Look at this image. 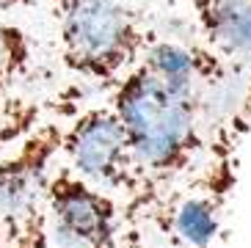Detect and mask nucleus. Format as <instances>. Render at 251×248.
I'll return each instance as SVG.
<instances>
[{
    "label": "nucleus",
    "mask_w": 251,
    "mask_h": 248,
    "mask_svg": "<svg viewBox=\"0 0 251 248\" xmlns=\"http://www.w3.org/2000/svg\"><path fill=\"white\" fill-rule=\"evenodd\" d=\"M111 108L125 127L144 182L141 210L149 212L210 149L213 127L207 122L204 99L166 86L138 64L113 86Z\"/></svg>",
    "instance_id": "1"
},
{
    "label": "nucleus",
    "mask_w": 251,
    "mask_h": 248,
    "mask_svg": "<svg viewBox=\"0 0 251 248\" xmlns=\"http://www.w3.org/2000/svg\"><path fill=\"white\" fill-rule=\"evenodd\" d=\"M52 11L64 66L94 83L116 86L155 39L127 0H52Z\"/></svg>",
    "instance_id": "2"
},
{
    "label": "nucleus",
    "mask_w": 251,
    "mask_h": 248,
    "mask_svg": "<svg viewBox=\"0 0 251 248\" xmlns=\"http://www.w3.org/2000/svg\"><path fill=\"white\" fill-rule=\"evenodd\" d=\"M237 138L235 124L218 127L199 166L152 204L149 215L171 248H215L237 185Z\"/></svg>",
    "instance_id": "3"
},
{
    "label": "nucleus",
    "mask_w": 251,
    "mask_h": 248,
    "mask_svg": "<svg viewBox=\"0 0 251 248\" xmlns=\"http://www.w3.org/2000/svg\"><path fill=\"white\" fill-rule=\"evenodd\" d=\"M64 127L33 124L0 154V232L6 248H47V185Z\"/></svg>",
    "instance_id": "4"
},
{
    "label": "nucleus",
    "mask_w": 251,
    "mask_h": 248,
    "mask_svg": "<svg viewBox=\"0 0 251 248\" xmlns=\"http://www.w3.org/2000/svg\"><path fill=\"white\" fill-rule=\"evenodd\" d=\"M61 154L75 174L100 190H119L130 201V210L144 207V182L135 168L125 127L113 108H89L64 127Z\"/></svg>",
    "instance_id": "5"
},
{
    "label": "nucleus",
    "mask_w": 251,
    "mask_h": 248,
    "mask_svg": "<svg viewBox=\"0 0 251 248\" xmlns=\"http://www.w3.org/2000/svg\"><path fill=\"white\" fill-rule=\"evenodd\" d=\"M119 207L69 166H55L47 185V248H119Z\"/></svg>",
    "instance_id": "6"
},
{
    "label": "nucleus",
    "mask_w": 251,
    "mask_h": 248,
    "mask_svg": "<svg viewBox=\"0 0 251 248\" xmlns=\"http://www.w3.org/2000/svg\"><path fill=\"white\" fill-rule=\"evenodd\" d=\"M201 44L237 80L251 74V0H191Z\"/></svg>",
    "instance_id": "7"
},
{
    "label": "nucleus",
    "mask_w": 251,
    "mask_h": 248,
    "mask_svg": "<svg viewBox=\"0 0 251 248\" xmlns=\"http://www.w3.org/2000/svg\"><path fill=\"white\" fill-rule=\"evenodd\" d=\"M33 44L20 25L0 22V94L14 88L30 72Z\"/></svg>",
    "instance_id": "8"
},
{
    "label": "nucleus",
    "mask_w": 251,
    "mask_h": 248,
    "mask_svg": "<svg viewBox=\"0 0 251 248\" xmlns=\"http://www.w3.org/2000/svg\"><path fill=\"white\" fill-rule=\"evenodd\" d=\"M36 0H0V14H6L11 8H23V6H33Z\"/></svg>",
    "instance_id": "9"
},
{
    "label": "nucleus",
    "mask_w": 251,
    "mask_h": 248,
    "mask_svg": "<svg viewBox=\"0 0 251 248\" xmlns=\"http://www.w3.org/2000/svg\"><path fill=\"white\" fill-rule=\"evenodd\" d=\"M0 248H6V246H3V232H0Z\"/></svg>",
    "instance_id": "10"
}]
</instances>
